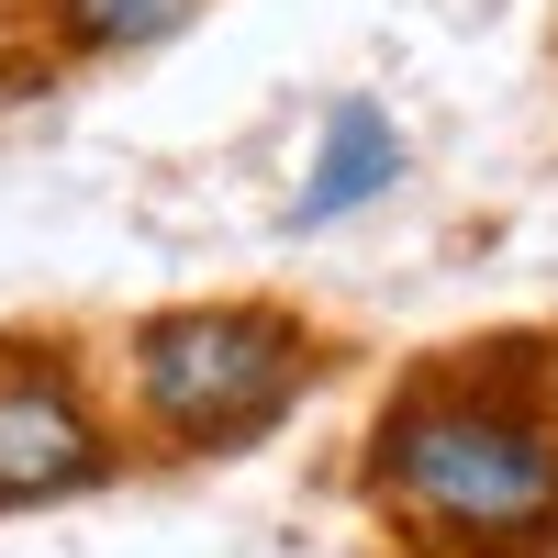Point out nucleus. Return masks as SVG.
<instances>
[{"label":"nucleus","mask_w":558,"mask_h":558,"mask_svg":"<svg viewBox=\"0 0 558 558\" xmlns=\"http://www.w3.org/2000/svg\"><path fill=\"white\" fill-rule=\"evenodd\" d=\"M368 502L447 558H558V391L536 347L413 357L357 458Z\"/></svg>","instance_id":"obj_1"},{"label":"nucleus","mask_w":558,"mask_h":558,"mask_svg":"<svg viewBox=\"0 0 558 558\" xmlns=\"http://www.w3.org/2000/svg\"><path fill=\"white\" fill-rule=\"evenodd\" d=\"M336 336L302 302L268 291H223V302H157L123 324V413L146 425L168 458H246L268 447L291 413L336 380Z\"/></svg>","instance_id":"obj_2"},{"label":"nucleus","mask_w":558,"mask_h":558,"mask_svg":"<svg viewBox=\"0 0 558 558\" xmlns=\"http://www.w3.org/2000/svg\"><path fill=\"white\" fill-rule=\"evenodd\" d=\"M123 470V425L89 391V357L68 336H0V514L23 502H68L101 492Z\"/></svg>","instance_id":"obj_3"},{"label":"nucleus","mask_w":558,"mask_h":558,"mask_svg":"<svg viewBox=\"0 0 558 558\" xmlns=\"http://www.w3.org/2000/svg\"><path fill=\"white\" fill-rule=\"evenodd\" d=\"M213 0H0V23L23 34L34 78H89V68H134L179 45Z\"/></svg>","instance_id":"obj_4"},{"label":"nucleus","mask_w":558,"mask_h":558,"mask_svg":"<svg viewBox=\"0 0 558 558\" xmlns=\"http://www.w3.org/2000/svg\"><path fill=\"white\" fill-rule=\"evenodd\" d=\"M402 168H413V157H402L391 101H336V112L313 123V157H302V191H291V235H324V223L391 202Z\"/></svg>","instance_id":"obj_5"}]
</instances>
